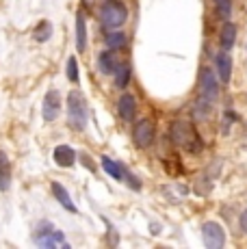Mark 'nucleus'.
I'll return each mask as SVG.
<instances>
[{
	"label": "nucleus",
	"mask_w": 247,
	"mask_h": 249,
	"mask_svg": "<svg viewBox=\"0 0 247 249\" xmlns=\"http://www.w3.org/2000/svg\"><path fill=\"white\" fill-rule=\"evenodd\" d=\"M169 135H172V141L178 147H182L189 154H199L204 147L202 137L197 135V128L193 124H189L187 119H176L169 126Z\"/></svg>",
	"instance_id": "obj_1"
},
{
	"label": "nucleus",
	"mask_w": 247,
	"mask_h": 249,
	"mask_svg": "<svg viewBox=\"0 0 247 249\" xmlns=\"http://www.w3.org/2000/svg\"><path fill=\"white\" fill-rule=\"evenodd\" d=\"M89 117L87 100L80 91H70L68 93V122L74 130H85Z\"/></svg>",
	"instance_id": "obj_2"
},
{
	"label": "nucleus",
	"mask_w": 247,
	"mask_h": 249,
	"mask_svg": "<svg viewBox=\"0 0 247 249\" xmlns=\"http://www.w3.org/2000/svg\"><path fill=\"white\" fill-rule=\"evenodd\" d=\"M100 20H102L104 28L117 31V28H122L128 20V9L124 7L120 0H106V2L100 7Z\"/></svg>",
	"instance_id": "obj_3"
},
{
	"label": "nucleus",
	"mask_w": 247,
	"mask_h": 249,
	"mask_svg": "<svg viewBox=\"0 0 247 249\" xmlns=\"http://www.w3.org/2000/svg\"><path fill=\"white\" fill-rule=\"evenodd\" d=\"M199 91H202V98L211 100V102L219 98V76H215L212 68L199 70Z\"/></svg>",
	"instance_id": "obj_4"
},
{
	"label": "nucleus",
	"mask_w": 247,
	"mask_h": 249,
	"mask_svg": "<svg viewBox=\"0 0 247 249\" xmlns=\"http://www.w3.org/2000/svg\"><path fill=\"white\" fill-rule=\"evenodd\" d=\"M202 241L208 249H221L226 245V230L217 221H206L202 226Z\"/></svg>",
	"instance_id": "obj_5"
},
{
	"label": "nucleus",
	"mask_w": 247,
	"mask_h": 249,
	"mask_svg": "<svg viewBox=\"0 0 247 249\" xmlns=\"http://www.w3.org/2000/svg\"><path fill=\"white\" fill-rule=\"evenodd\" d=\"M102 167H104V171H106L108 176H113L115 180H122V182H128V184L132 186V189H141V182L135 178V176L130 174V171L126 169V167L122 165V162H115L113 159H108V156H102Z\"/></svg>",
	"instance_id": "obj_6"
},
{
	"label": "nucleus",
	"mask_w": 247,
	"mask_h": 249,
	"mask_svg": "<svg viewBox=\"0 0 247 249\" xmlns=\"http://www.w3.org/2000/svg\"><path fill=\"white\" fill-rule=\"evenodd\" d=\"M35 243L44 249H54V247H70V243L65 241L63 232L59 230H39L35 236Z\"/></svg>",
	"instance_id": "obj_7"
},
{
	"label": "nucleus",
	"mask_w": 247,
	"mask_h": 249,
	"mask_svg": "<svg viewBox=\"0 0 247 249\" xmlns=\"http://www.w3.org/2000/svg\"><path fill=\"white\" fill-rule=\"evenodd\" d=\"M154 124H152V119H141L139 124L135 126V132H132V139H135L137 147H150L152 141H154Z\"/></svg>",
	"instance_id": "obj_8"
},
{
	"label": "nucleus",
	"mask_w": 247,
	"mask_h": 249,
	"mask_svg": "<svg viewBox=\"0 0 247 249\" xmlns=\"http://www.w3.org/2000/svg\"><path fill=\"white\" fill-rule=\"evenodd\" d=\"M61 115V95L59 91H48L44 98V119L46 122H54Z\"/></svg>",
	"instance_id": "obj_9"
},
{
	"label": "nucleus",
	"mask_w": 247,
	"mask_h": 249,
	"mask_svg": "<svg viewBox=\"0 0 247 249\" xmlns=\"http://www.w3.org/2000/svg\"><path fill=\"white\" fill-rule=\"evenodd\" d=\"M215 68H217V76H219L221 83L223 85L230 83V78H232V59L226 50H221V52L215 54Z\"/></svg>",
	"instance_id": "obj_10"
},
{
	"label": "nucleus",
	"mask_w": 247,
	"mask_h": 249,
	"mask_svg": "<svg viewBox=\"0 0 247 249\" xmlns=\"http://www.w3.org/2000/svg\"><path fill=\"white\" fill-rule=\"evenodd\" d=\"M117 111H120V117L124 122H132L137 113V102L130 93H124L120 98V104H117Z\"/></svg>",
	"instance_id": "obj_11"
},
{
	"label": "nucleus",
	"mask_w": 247,
	"mask_h": 249,
	"mask_svg": "<svg viewBox=\"0 0 247 249\" xmlns=\"http://www.w3.org/2000/svg\"><path fill=\"white\" fill-rule=\"evenodd\" d=\"M11 176H13V167L9 156L0 150V191H9L11 189Z\"/></svg>",
	"instance_id": "obj_12"
},
{
	"label": "nucleus",
	"mask_w": 247,
	"mask_h": 249,
	"mask_svg": "<svg viewBox=\"0 0 247 249\" xmlns=\"http://www.w3.org/2000/svg\"><path fill=\"white\" fill-rule=\"evenodd\" d=\"M219 39H221V50L230 52L232 48H234V44H236V24L234 22L226 20V24H223V28H221Z\"/></svg>",
	"instance_id": "obj_13"
},
{
	"label": "nucleus",
	"mask_w": 247,
	"mask_h": 249,
	"mask_svg": "<svg viewBox=\"0 0 247 249\" xmlns=\"http://www.w3.org/2000/svg\"><path fill=\"white\" fill-rule=\"evenodd\" d=\"M52 193H54V197H56V202H59L63 208H68L70 213H78V208H76V204L72 202V197H70V193H68V189L65 186H61L59 182H52Z\"/></svg>",
	"instance_id": "obj_14"
},
{
	"label": "nucleus",
	"mask_w": 247,
	"mask_h": 249,
	"mask_svg": "<svg viewBox=\"0 0 247 249\" xmlns=\"http://www.w3.org/2000/svg\"><path fill=\"white\" fill-rule=\"evenodd\" d=\"M76 48L78 52H85L87 48V22H85V13H76Z\"/></svg>",
	"instance_id": "obj_15"
},
{
	"label": "nucleus",
	"mask_w": 247,
	"mask_h": 249,
	"mask_svg": "<svg viewBox=\"0 0 247 249\" xmlns=\"http://www.w3.org/2000/svg\"><path fill=\"white\" fill-rule=\"evenodd\" d=\"M76 160V152L70 145H56L54 147V162L61 167H72Z\"/></svg>",
	"instance_id": "obj_16"
},
{
	"label": "nucleus",
	"mask_w": 247,
	"mask_h": 249,
	"mask_svg": "<svg viewBox=\"0 0 247 249\" xmlns=\"http://www.w3.org/2000/svg\"><path fill=\"white\" fill-rule=\"evenodd\" d=\"M98 65H100V70H102V74H115V70L120 68L117 59L111 52H102V54L98 56Z\"/></svg>",
	"instance_id": "obj_17"
},
{
	"label": "nucleus",
	"mask_w": 247,
	"mask_h": 249,
	"mask_svg": "<svg viewBox=\"0 0 247 249\" xmlns=\"http://www.w3.org/2000/svg\"><path fill=\"white\" fill-rule=\"evenodd\" d=\"M50 35H52V24L48 20H44V22H39L37 24V28L33 31V39L35 41H39V44H44V41H48L50 39Z\"/></svg>",
	"instance_id": "obj_18"
},
{
	"label": "nucleus",
	"mask_w": 247,
	"mask_h": 249,
	"mask_svg": "<svg viewBox=\"0 0 247 249\" xmlns=\"http://www.w3.org/2000/svg\"><path fill=\"white\" fill-rule=\"evenodd\" d=\"M106 46L108 48H124L126 46V35L124 33H120V28L113 33H108L106 35Z\"/></svg>",
	"instance_id": "obj_19"
},
{
	"label": "nucleus",
	"mask_w": 247,
	"mask_h": 249,
	"mask_svg": "<svg viewBox=\"0 0 247 249\" xmlns=\"http://www.w3.org/2000/svg\"><path fill=\"white\" fill-rule=\"evenodd\" d=\"M128 80H130V68L128 65H120V68L115 70V85L117 87H126Z\"/></svg>",
	"instance_id": "obj_20"
},
{
	"label": "nucleus",
	"mask_w": 247,
	"mask_h": 249,
	"mask_svg": "<svg viewBox=\"0 0 247 249\" xmlns=\"http://www.w3.org/2000/svg\"><path fill=\"white\" fill-rule=\"evenodd\" d=\"M215 9L219 13V18L223 20H230L232 16V0H215Z\"/></svg>",
	"instance_id": "obj_21"
},
{
	"label": "nucleus",
	"mask_w": 247,
	"mask_h": 249,
	"mask_svg": "<svg viewBox=\"0 0 247 249\" xmlns=\"http://www.w3.org/2000/svg\"><path fill=\"white\" fill-rule=\"evenodd\" d=\"M65 74L72 83H78V63H76V56H68V65H65Z\"/></svg>",
	"instance_id": "obj_22"
},
{
	"label": "nucleus",
	"mask_w": 247,
	"mask_h": 249,
	"mask_svg": "<svg viewBox=\"0 0 247 249\" xmlns=\"http://www.w3.org/2000/svg\"><path fill=\"white\" fill-rule=\"evenodd\" d=\"M80 160H83V165H87V167H89V169H91V171H96V167H93V162H91V156H89V154H85V152H83V154H80Z\"/></svg>",
	"instance_id": "obj_23"
},
{
	"label": "nucleus",
	"mask_w": 247,
	"mask_h": 249,
	"mask_svg": "<svg viewBox=\"0 0 247 249\" xmlns=\"http://www.w3.org/2000/svg\"><path fill=\"white\" fill-rule=\"evenodd\" d=\"M239 223H241V230L247 234V208L243 210V214H241V219H239Z\"/></svg>",
	"instance_id": "obj_24"
},
{
	"label": "nucleus",
	"mask_w": 247,
	"mask_h": 249,
	"mask_svg": "<svg viewBox=\"0 0 247 249\" xmlns=\"http://www.w3.org/2000/svg\"><path fill=\"white\" fill-rule=\"evenodd\" d=\"M85 2H91V0H85Z\"/></svg>",
	"instance_id": "obj_25"
}]
</instances>
